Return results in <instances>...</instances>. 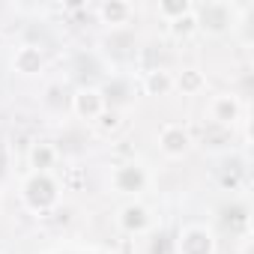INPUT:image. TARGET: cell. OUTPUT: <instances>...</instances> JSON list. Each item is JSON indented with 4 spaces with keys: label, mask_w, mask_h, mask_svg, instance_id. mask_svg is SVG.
Listing matches in <instances>:
<instances>
[{
    "label": "cell",
    "mask_w": 254,
    "mask_h": 254,
    "mask_svg": "<svg viewBox=\"0 0 254 254\" xmlns=\"http://www.w3.org/2000/svg\"><path fill=\"white\" fill-rule=\"evenodd\" d=\"M21 203L36 215L51 212L60 203V183L51 174H33L30 171L21 183Z\"/></svg>",
    "instance_id": "6da1fadb"
},
{
    "label": "cell",
    "mask_w": 254,
    "mask_h": 254,
    "mask_svg": "<svg viewBox=\"0 0 254 254\" xmlns=\"http://www.w3.org/2000/svg\"><path fill=\"white\" fill-rule=\"evenodd\" d=\"M239 9L227 0H206V3L194 6V21H197V33L206 36H227L236 27Z\"/></svg>",
    "instance_id": "7a4b0ae2"
},
{
    "label": "cell",
    "mask_w": 254,
    "mask_h": 254,
    "mask_svg": "<svg viewBox=\"0 0 254 254\" xmlns=\"http://www.w3.org/2000/svg\"><path fill=\"white\" fill-rule=\"evenodd\" d=\"M218 239L206 224H183L174 239V254H215Z\"/></svg>",
    "instance_id": "3957f363"
},
{
    "label": "cell",
    "mask_w": 254,
    "mask_h": 254,
    "mask_svg": "<svg viewBox=\"0 0 254 254\" xmlns=\"http://www.w3.org/2000/svg\"><path fill=\"white\" fill-rule=\"evenodd\" d=\"M147 183H150V174H147V168L141 165V162H123V165H117L114 171H111V186H114V191H120V194H138V191H144L147 189Z\"/></svg>",
    "instance_id": "277c9868"
},
{
    "label": "cell",
    "mask_w": 254,
    "mask_h": 254,
    "mask_svg": "<svg viewBox=\"0 0 254 254\" xmlns=\"http://www.w3.org/2000/svg\"><path fill=\"white\" fill-rule=\"evenodd\" d=\"M206 117L215 126H224V129H233V126L242 120V102L236 93H215L206 102Z\"/></svg>",
    "instance_id": "5b68a950"
},
{
    "label": "cell",
    "mask_w": 254,
    "mask_h": 254,
    "mask_svg": "<svg viewBox=\"0 0 254 254\" xmlns=\"http://www.w3.org/2000/svg\"><path fill=\"white\" fill-rule=\"evenodd\" d=\"M191 132L186 129L183 123H165L162 129H159V150H162V156H168V159H183V156H189V150H191Z\"/></svg>",
    "instance_id": "8992f818"
},
{
    "label": "cell",
    "mask_w": 254,
    "mask_h": 254,
    "mask_svg": "<svg viewBox=\"0 0 254 254\" xmlns=\"http://www.w3.org/2000/svg\"><path fill=\"white\" fill-rule=\"evenodd\" d=\"M69 108H72L75 117L96 123L99 114L108 108V102H105V96H102V87H78V90L69 96Z\"/></svg>",
    "instance_id": "52a82bcc"
},
{
    "label": "cell",
    "mask_w": 254,
    "mask_h": 254,
    "mask_svg": "<svg viewBox=\"0 0 254 254\" xmlns=\"http://www.w3.org/2000/svg\"><path fill=\"white\" fill-rule=\"evenodd\" d=\"M117 227L123 233H129V236H141L153 227V215L144 203L138 200H129V203H123L120 212H117Z\"/></svg>",
    "instance_id": "ba28073f"
},
{
    "label": "cell",
    "mask_w": 254,
    "mask_h": 254,
    "mask_svg": "<svg viewBox=\"0 0 254 254\" xmlns=\"http://www.w3.org/2000/svg\"><path fill=\"white\" fill-rule=\"evenodd\" d=\"M45 66H48L45 51L39 45H33V42L18 45L15 54H12V72H18L21 78H36V75L45 72Z\"/></svg>",
    "instance_id": "9c48e42d"
},
{
    "label": "cell",
    "mask_w": 254,
    "mask_h": 254,
    "mask_svg": "<svg viewBox=\"0 0 254 254\" xmlns=\"http://www.w3.org/2000/svg\"><path fill=\"white\" fill-rule=\"evenodd\" d=\"M96 15H99V21L108 24V27H123V24L132 21L135 6L126 3V0H105V3L96 6Z\"/></svg>",
    "instance_id": "30bf717a"
},
{
    "label": "cell",
    "mask_w": 254,
    "mask_h": 254,
    "mask_svg": "<svg viewBox=\"0 0 254 254\" xmlns=\"http://www.w3.org/2000/svg\"><path fill=\"white\" fill-rule=\"evenodd\" d=\"M57 159H60V153H57V147L51 141H36L27 150V165H30L33 174H51V168L57 165Z\"/></svg>",
    "instance_id": "8fae6325"
},
{
    "label": "cell",
    "mask_w": 254,
    "mask_h": 254,
    "mask_svg": "<svg viewBox=\"0 0 254 254\" xmlns=\"http://www.w3.org/2000/svg\"><path fill=\"white\" fill-rule=\"evenodd\" d=\"M141 87H144L147 96H159V99H162V96H171V93H174V72H168V69H162V66H153V69L144 72Z\"/></svg>",
    "instance_id": "7c38bea8"
},
{
    "label": "cell",
    "mask_w": 254,
    "mask_h": 254,
    "mask_svg": "<svg viewBox=\"0 0 254 254\" xmlns=\"http://www.w3.org/2000/svg\"><path fill=\"white\" fill-rule=\"evenodd\" d=\"M174 90L180 96H200L206 90V75L197 66H186L174 75Z\"/></svg>",
    "instance_id": "4fadbf2b"
},
{
    "label": "cell",
    "mask_w": 254,
    "mask_h": 254,
    "mask_svg": "<svg viewBox=\"0 0 254 254\" xmlns=\"http://www.w3.org/2000/svg\"><path fill=\"white\" fill-rule=\"evenodd\" d=\"M191 9H194V3H191V0H162V3L156 6L159 18H162L165 24H171V21H177V18L189 15Z\"/></svg>",
    "instance_id": "5bb4252c"
},
{
    "label": "cell",
    "mask_w": 254,
    "mask_h": 254,
    "mask_svg": "<svg viewBox=\"0 0 254 254\" xmlns=\"http://www.w3.org/2000/svg\"><path fill=\"white\" fill-rule=\"evenodd\" d=\"M168 33L177 39V42H186V39H191L194 33H197V21H194V9L189 12V15H183V18H177V21H171L168 24Z\"/></svg>",
    "instance_id": "9a60e30c"
},
{
    "label": "cell",
    "mask_w": 254,
    "mask_h": 254,
    "mask_svg": "<svg viewBox=\"0 0 254 254\" xmlns=\"http://www.w3.org/2000/svg\"><path fill=\"white\" fill-rule=\"evenodd\" d=\"M120 126H123V117H120L117 108H105V111L99 114V120H96L99 135H114V132H120Z\"/></svg>",
    "instance_id": "2e32d148"
}]
</instances>
